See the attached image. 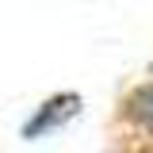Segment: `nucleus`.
<instances>
[{"label":"nucleus","instance_id":"obj_1","mask_svg":"<svg viewBox=\"0 0 153 153\" xmlns=\"http://www.w3.org/2000/svg\"><path fill=\"white\" fill-rule=\"evenodd\" d=\"M76 107H80L76 96H61V100H54V103H46L42 115L27 126V134H38V130H46V126H61L65 119H73V115H76Z\"/></svg>","mask_w":153,"mask_h":153}]
</instances>
